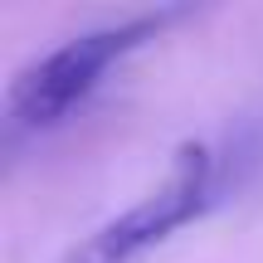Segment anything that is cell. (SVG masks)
Returning a JSON list of instances; mask_svg holds the SVG:
<instances>
[{
	"label": "cell",
	"mask_w": 263,
	"mask_h": 263,
	"mask_svg": "<svg viewBox=\"0 0 263 263\" xmlns=\"http://www.w3.org/2000/svg\"><path fill=\"white\" fill-rule=\"evenodd\" d=\"M176 15L180 10H146L132 20H112V25L83 29V34L64 39L59 49H49L44 59L25 64L5 88V127L10 132L59 127L73 107H83L93 98V88L107 78V68L122 64L146 39H156Z\"/></svg>",
	"instance_id": "cell-1"
},
{
	"label": "cell",
	"mask_w": 263,
	"mask_h": 263,
	"mask_svg": "<svg viewBox=\"0 0 263 263\" xmlns=\"http://www.w3.org/2000/svg\"><path fill=\"white\" fill-rule=\"evenodd\" d=\"M210 190H215V156L205 141H185L176 146L166 176L137 205L103 219L83 244H73L68 263H141L151 249L180 234L190 219H200V210L210 205Z\"/></svg>",
	"instance_id": "cell-2"
}]
</instances>
